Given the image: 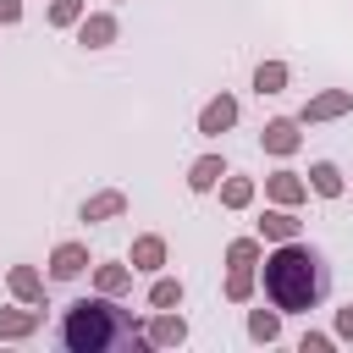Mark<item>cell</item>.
Returning a JSON list of instances; mask_svg holds the SVG:
<instances>
[{
  "label": "cell",
  "instance_id": "obj_2",
  "mask_svg": "<svg viewBox=\"0 0 353 353\" xmlns=\"http://www.w3.org/2000/svg\"><path fill=\"white\" fill-rule=\"evenodd\" d=\"M61 342H66L72 353H110V347H132V342H149V336H138L132 314L116 309V303L99 292V298H77V303L66 309Z\"/></svg>",
  "mask_w": 353,
  "mask_h": 353
},
{
  "label": "cell",
  "instance_id": "obj_19",
  "mask_svg": "<svg viewBox=\"0 0 353 353\" xmlns=\"http://www.w3.org/2000/svg\"><path fill=\"white\" fill-rule=\"evenodd\" d=\"M254 88H259V94H281V88H287V66H281V61H259Z\"/></svg>",
  "mask_w": 353,
  "mask_h": 353
},
{
  "label": "cell",
  "instance_id": "obj_4",
  "mask_svg": "<svg viewBox=\"0 0 353 353\" xmlns=\"http://www.w3.org/2000/svg\"><path fill=\"white\" fill-rule=\"evenodd\" d=\"M353 110V94L347 88H331V94H314L303 105V121H331V116H347Z\"/></svg>",
  "mask_w": 353,
  "mask_h": 353
},
{
  "label": "cell",
  "instance_id": "obj_9",
  "mask_svg": "<svg viewBox=\"0 0 353 353\" xmlns=\"http://www.w3.org/2000/svg\"><path fill=\"white\" fill-rule=\"evenodd\" d=\"M221 176H226L221 154H204V160H193V165H188V188H193V193H210Z\"/></svg>",
  "mask_w": 353,
  "mask_h": 353
},
{
  "label": "cell",
  "instance_id": "obj_27",
  "mask_svg": "<svg viewBox=\"0 0 353 353\" xmlns=\"http://www.w3.org/2000/svg\"><path fill=\"white\" fill-rule=\"evenodd\" d=\"M22 17V0H0V22H17Z\"/></svg>",
  "mask_w": 353,
  "mask_h": 353
},
{
  "label": "cell",
  "instance_id": "obj_18",
  "mask_svg": "<svg viewBox=\"0 0 353 353\" xmlns=\"http://www.w3.org/2000/svg\"><path fill=\"white\" fill-rule=\"evenodd\" d=\"M221 204H226V210H248V204H254V182H248V176H226V182H221Z\"/></svg>",
  "mask_w": 353,
  "mask_h": 353
},
{
  "label": "cell",
  "instance_id": "obj_6",
  "mask_svg": "<svg viewBox=\"0 0 353 353\" xmlns=\"http://www.w3.org/2000/svg\"><path fill=\"white\" fill-rule=\"evenodd\" d=\"M110 39H116V17L94 11V17H83V22H77V44H88V50H105Z\"/></svg>",
  "mask_w": 353,
  "mask_h": 353
},
{
  "label": "cell",
  "instance_id": "obj_16",
  "mask_svg": "<svg viewBox=\"0 0 353 353\" xmlns=\"http://www.w3.org/2000/svg\"><path fill=\"white\" fill-rule=\"evenodd\" d=\"M165 265V237H138L132 243V270H160Z\"/></svg>",
  "mask_w": 353,
  "mask_h": 353
},
{
  "label": "cell",
  "instance_id": "obj_1",
  "mask_svg": "<svg viewBox=\"0 0 353 353\" xmlns=\"http://www.w3.org/2000/svg\"><path fill=\"white\" fill-rule=\"evenodd\" d=\"M325 259L309 248V243H298V237H287L270 259H265V298L281 309V314H303V309H314L320 298H325Z\"/></svg>",
  "mask_w": 353,
  "mask_h": 353
},
{
  "label": "cell",
  "instance_id": "obj_10",
  "mask_svg": "<svg viewBox=\"0 0 353 353\" xmlns=\"http://www.w3.org/2000/svg\"><path fill=\"white\" fill-rule=\"evenodd\" d=\"M121 210H127V193H116V188H110V193L83 199V221H116Z\"/></svg>",
  "mask_w": 353,
  "mask_h": 353
},
{
  "label": "cell",
  "instance_id": "obj_17",
  "mask_svg": "<svg viewBox=\"0 0 353 353\" xmlns=\"http://www.w3.org/2000/svg\"><path fill=\"white\" fill-rule=\"evenodd\" d=\"M143 336H149V347H171V342H182V336H188V325H182L176 314H160Z\"/></svg>",
  "mask_w": 353,
  "mask_h": 353
},
{
  "label": "cell",
  "instance_id": "obj_12",
  "mask_svg": "<svg viewBox=\"0 0 353 353\" xmlns=\"http://www.w3.org/2000/svg\"><path fill=\"white\" fill-rule=\"evenodd\" d=\"M44 325V309H0V336H28Z\"/></svg>",
  "mask_w": 353,
  "mask_h": 353
},
{
  "label": "cell",
  "instance_id": "obj_14",
  "mask_svg": "<svg viewBox=\"0 0 353 353\" xmlns=\"http://www.w3.org/2000/svg\"><path fill=\"white\" fill-rule=\"evenodd\" d=\"M11 292H17L22 303H44V281H39V270H33V265H11Z\"/></svg>",
  "mask_w": 353,
  "mask_h": 353
},
{
  "label": "cell",
  "instance_id": "obj_8",
  "mask_svg": "<svg viewBox=\"0 0 353 353\" xmlns=\"http://www.w3.org/2000/svg\"><path fill=\"white\" fill-rule=\"evenodd\" d=\"M265 188H270V199H276V204H287V210H292V204H303V199H309V182H303V176H298V171H276V176H270V182H265Z\"/></svg>",
  "mask_w": 353,
  "mask_h": 353
},
{
  "label": "cell",
  "instance_id": "obj_11",
  "mask_svg": "<svg viewBox=\"0 0 353 353\" xmlns=\"http://www.w3.org/2000/svg\"><path fill=\"white\" fill-rule=\"evenodd\" d=\"M259 237H270V243H287V237H298V215L281 204V210H265V221H259Z\"/></svg>",
  "mask_w": 353,
  "mask_h": 353
},
{
  "label": "cell",
  "instance_id": "obj_13",
  "mask_svg": "<svg viewBox=\"0 0 353 353\" xmlns=\"http://www.w3.org/2000/svg\"><path fill=\"white\" fill-rule=\"evenodd\" d=\"M94 287H99L105 298H121V292L132 287V265H99V270H94Z\"/></svg>",
  "mask_w": 353,
  "mask_h": 353
},
{
  "label": "cell",
  "instance_id": "obj_24",
  "mask_svg": "<svg viewBox=\"0 0 353 353\" xmlns=\"http://www.w3.org/2000/svg\"><path fill=\"white\" fill-rule=\"evenodd\" d=\"M226 259H232V265H254V259H259V243H254V237H237V243L226 248Z\"/></svg>",
  "mask_w": 353,
  "mask_h": 353
},
{
  "label": "cell",
  "instance_id": "obj_23",
  "mask_svg": "<svg viewBox=\"0 0 353 353\" xmlns=\"http://www.w3.org/2000/svg\"><path fill=\"white\" fill-rule=\"evenodd\" d=\"M50 22H55V28L83 22V0H55V6H50Z\"/></svg>",
  "mask_w": 353,
  "mask_h": 353
},
{
  "label": "cell",
  "instance_id": "obj_3",
  "mask_svg": "<svg viewBox=\"0 0 353 353\" xmlns=\"http://www.w3.org/2000/svg\"><path fill=\"white\" fill-rule=\"evenodd\" d=\"M232 121H237V99H232V94H215V99L199 110V132H204V138H221Z\"/></svg>",
  "mask_w": 353,
  "mask_h": 353
},
{
  "label": "cell",
  "instance_id": "obj_15",
  "mask_svg": "<svg viewBox=\"0 0 353 353\" xmlns=\"http://www.w3.org/2000/svg\"><path fill=\"white\" fill-rule=\"evenodd\" d=\"M309 188H314L320 199H336V193H342V171H336L331 160H314V165H309Z\"/></svg>",
  "mask_w": 353,
  "mask_h": 353
},
{
  "label": "cell",
  "instance_id": "obj_7",
  "mask_svg": "<svg viewBox=\"0 0 353 353\" xmlns=\"http://www.w3.org/2000/svg\"><path fill=\"white\" fill-rule=\"evenodd\" d=\"M259 143H265L270 154H292V149H298V121H287V116H276V121H265V132H259Z\"/></svg>",
  "mask_w": 353,
  "mask_h": 353
},
{
  "label": "cell",
  "instance_id": "obj_21",
  "mask_svg": "<svg viewBox=\"0 0 353 353\" xmlns=\"http://www.w3.org/2000/svg\"><path fill=\"white\" fill-rule=\"evenodd\" d=\"M248 292H254V265H232V276H226V298L243 303Z\"/></svg>",
  "mask_w": 353,
  "mask_h": 353
},
{
  "label": "cell",
  "instance_id": "obj_26",
  "mask_svg": "<svg viewBox=\"0 0 353 353\" xmlns=\"http://www.w3.org/2000/svg\"><path fill=\"white\" fill-rule=\"evenodd\" d=\"M325 347H331V336H320V331H309V336H303V353H325Z\"/></svg>",
  "mask_w": 353,
  "mask_h": 353
},
{
  "label": "cell",
  "instance_id": "obj_5",
  "mask_svg": "<svg viewBox=\"0 0 353 353\" xmlns=\"http://www.w3.org/2000/svg\"><path fill=\"white\" fill-rule=\"evenodd\" d=\"M83 265H88V248H83V243H61V248L50 254V276H55V281L83 276Z\"/></svg>",
  "mask_w": 353,
  "mask_h": 353
},
{
  "label": "cell",
  "instance_id": "obj_25",
  "mask_svg": "<svg viewBox=\"0 0 353 353\" xmlns=\"http://www.w3.org/2000/svg\"><path fill=\"white\" fill-rule=\"evenodd\" d=\"M336 336H347V342H353V303H347V309H336Z\"/></svg>",
  "mask_w": 353,
  "mask_h": 353
},
{
  "label": "cell",
  "instance_id": "obj_22",
  "mask_svg": "<svg viewBox=\"0 0 353 353\" xmlns=\"http://www.w3.org/2000/svg\"><path fill=\"white\" fill-rule=\"evenodd\" d=\"M149 303H154V309H176V303H182V281H171V276H160V281L149 287Z\"/></svg>",
  "mask_w": 353,
  "mask_h": 353
},
{
  "label": "cell",
  "instance_id": "obj_20",
  "mask_svg": "<svg viewBox=\"0 0 353 353\" xmlns=\"http://www.w3.org/2000/svg\"><path fill=\"white\" fill-rule=\"evenodd\" d=\"M276 331H281V309H254L248 336H254V342H276Z\"/></svg>",
  "mask_w": 353,
  "mask_h": 353
}]
</instances>
